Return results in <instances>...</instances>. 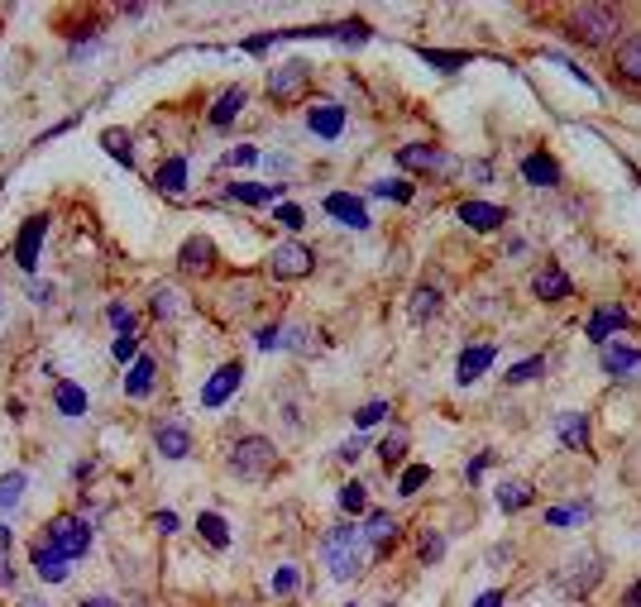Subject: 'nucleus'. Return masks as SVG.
<instances>
[{"label":"nucleus","instance_id":"obj_26","mask_svg":"<svg viewBox=\"0 0 641 607\" xmlns=\"http://www.w3.org/2000/svg\"><path fill=\"white\" fill-rule=\"evenodd\" d=\"M522 177H527L531 187H555V163L551 158H546V153H527V158H522Z\"/></svg>","mask_w":641,"mask_h":607},{"label":"nucleus","instance_id":"obj_34","mask_svg":"<svg viewBox=\"0 0 641 607\" xmlns=\"http://www.w3.org/2000/svg\"><path fill=\"white\" fill-rule=\"evenodd\" d=\"M24 483H29L24 474H0V512H10L24 498Z\"/></svg>","mask_w":641,"mask_h":607},{"label":"nucleus","instance_id":"obj_17","mask_svg":"<svg viewBox=\"0 0 641 607\" xmlns=\"http://www.w3.org/2000/svg\"><path fill=\"white\" fill-rule=\"evenodd\" d=\"M531 287H536V297H541V302H565V297L575 292V282L565 278V268H555V263L551 268H541Z\"/></svg>","mask_w":641,"mask_h":607},{"label":"nucleus","instance_id":"obj_31","mask_svg":"<svg viewBox=\"0 0 641 607\" xmlns=\"http://www.w3.org/2000/svg\"><path fill=\"white\" fill-rule=\"evenodd\" d=\"M364 507H369V493H364V483H359V478H350V483L340 488V512H345V517H359Z\"/></svg>","mask_w":641,"mask_h":607},{"label":"nucleus","instance_id":"obj_46","mask_svg":"<svg viewBox=\"0 0 641 607\" xmlns=\"http://www.w3.org/2000/svg\"><path fill=\"white\" fill-rule=\"evenodd\" d=\"M106 316H111V326L120 330V335H134V311H130V306H120V302H115L111 311H106Z\"/></svg>","mask_w":641,"mask_h":607},{"label":"nucleus","instance_id":"obj_22","mask_svg":"<svg viewBox=\"0 0 641 607\" xmlns=\"http://www.w3.org/2000/svg\"><path fill=\"white\" fill-rule=\"evenodd\" d=\"M211 259H216V249H211V239H206V235H192L182 249H177V263H182L187 273H206V268H211Z\"/></svg>","mask_w":641,"mask_h":607},{"label":"nucleus","instance_id":"obj_49","mask_svg":"<svg viewBox=\"0 0 641 607\" xmlns=\"http://www.w3.org/2000/svg\"><path fill=\"white\" fill-rule=\"evenodd\" d=\"M441 550H445L441 536H426V541H421V564H436L441 560Z\"/></svg>","mask_w":641,"mask_h":607},{"label":"nucleus","instance_id":"obj_25","mask_svg":"<svg viewBox=\"0 0 641 607\" xmlns=\"http://www.w3.org/2000/svg\"><path fill=\"white\" fill-rule=\"evenodd\" d=\"M613 63H618V72L627 77V82H641V34L622 39L618 53H613Z\"/></svg>","mask_w":641,"mask_h":607},{"label":"nucleus","instance_id":"obj_38","mask_svg":"<svg viewBox=\"0 0 641 607\" xmlns=\"http://www.w3.org/2000/svg\"><path fill=\"white\" fill-rule=\"evenodd\" d=\"M421 58L431 67H441V72H455V67L469 63V53H436V48H421Z\"/></svg>","mask_w":641,"mask_h":607},{"label":"nucleus","instance_id":"obj_28","mask_svg":"<svg viewBox=\"0 0 641 607\" xmlns=\"http://www.w3.org/2000/svg\"><path fill=\"white\" fill-rule=\"evenodd\" d=\"M53 402H58V412H63V416H82V412H87V392L77 388V383H67V378L53 388Z\"/></svg>","mask_w":641,"mask_h":607},{"label":"nucleus","instance_id":"obj_54","mask_svg":"<svg viewBox=\"0 0 641 607\" xmlns=\"http://www.w3.org/2000/svg\"><path fill=\"white\" fill-rule=\"evenodd\" d=\"M622 607H641V579L627 588V593H622Z\"/></svg>","mask_w":641,"mask_h":607},{"label":"nucleus","instance_id":"obj_2","mask_svg":"<svg viewBox=\"0 0 641 607\" xmlns=\"http://www.w3.org/2000/svg\"><path fill=\"white\" fill-rule=\"evenodd\" d=\"M321 560L331 564L335 579H354L364 564V526H335L321 541Z\"/></svg>","mask_w":641,"mask_h":607},{"label":"nucleus","instance_id":"obj_53","mask_svg":"<svg viewBox=\"0 0 641 607\" xmlns=\"http://www.w3.org/2000/svg\"><path fill=\"white\" fill-rule=\"evenodd\" d=\"M498 603H503V593H498V588H488V593L474 598V607H498Z\"/></svg>","mask_w":641,"mask_h":607},{"label":"nucleus","instance_id":"obj_33","mask_svg":"<svg viewBox=\"0 0 641 607\" xmlns=\"http://www.w3.org/2000/svg\"><path fill=\"white\" fill-rule=\"evenodd\" d=\"M527 502H531L527 483H503V488H498V507H503V512H522Z\"/></svg>","mask_w":641,"mask_h":607},{"label":"nucleus","instance_id":"obj_3","mask_svg":"<svg viewBox=\"0 0 641 607\" xmlns=\"http://www.w3.org/2000/svg\"><path fill=\"white\" fill-rule=\"evenodd\" d=\"M278 464H283V455H278V445L264 440V435H244V440H235V450H230V469L254 478V483H268V478L278 474Z\"/></svg>","mask_w":641,"mask_h":607},{"label":"nucleus","instance_id":"obj_37","mask_svg":"<svg viewBox=\"0 0 641 607\" xmlns=\"http://www.w3.org/2000/svg\"><path fill=\"white\" fill-rule=\"evenodd\" d=\"M101 144H106V153H111V158H120L125 168H134V153L125 149V130H106V134H101Z\"/></svg>","mask_w":641,"mask_h":607},{"label":"nucleus","instance_id":"obj_39","mask_svg":"<svg viewBox=\"0 0 641 607\" xmlns=\"http://www.w3.org/2000/svg\"><path fill=\"white\" fill-rule=\"evenodd\" d=\"M302 588V574L292 569V564H283V569H273V593H283V598H292Z\"/></svg>","mask_w":641,"mask_h":607},{"label":"nucleus","instance_id":"obj_32","mask_svg":"<svg viewBox=\"0 0 641 607\" xmlns=\"http://www.w3.org/2000/svg\"><path fill=\"white\" fill-rule=\"evenodd\" d=\"M278 192H283V187H254V182H235V187H230V196L244 201V206H264V201H273Z\"/></svg>","mask_w":641,"mask_h":607},{"label":"nucleus","instance_id":"obj_52","mask_svg":"<svg viewBox=\"0 0 641 607\" xmlns=\"http://www.w3.org/2000/svg\"><path fill=\"white\" fill-rule=\"evenodd\" d=\"M359 450H364V435H359V440H345V445H340V459H345V464H354V459H359Z\"/></svg>","mask_w":641,"mask_h":607},{"label":"nucleus","instance_id":"obj_47","mask_svg":"<svg viewBox=\"0 0 641 607\" xmlns=\"http://www.w3.org/2000/svg\"><path fill=\"white\" fill-rule=\"evenodd\" d=\"M278 225H283V230H302V225H307V216H302V206H278Z\"/></svg>","mask_w":641,"mask_h":607},{"label":"nucleus","instance_id":"obj_56","mask_svg":"<svg viewBox=\"0 0 641 607\" xmlns=\"http://www.w3.org/2000/svg\"><path fill=\"white\" fill-rule=\"evenodd\" d=\"M383 607H398V603H383Z\"/></svg>","mask_w":641,"mask_h":607},{"label":"nucleus","instance_id":"obj_13","mask_svg":"<svg viewBox=\"0 0 641 607\" xmlns=\"http://www.w3.org/2000/svg\"><path fill=\"white\" fill-rule=\"evenodd\" d=\"M627 326H632V316H627L622 306H598L594 316H589V340L613 345V330H627Z\"/></svg>","mask_w":641,"mask_h":607},{"label":"nucleus","instance_id":"obj_8","mask_svg":"<svg viewBox=\"0 0 641 607\" xmlns=\"http://www.w3.org/2000/svg\"><path fill=\"white\" fill-rule=\"evenodd\" d=\"M240 378H244V369L240 364H221V369L206 378V388H201V407H225L230 397H235V388H240Z\"/></svg>","mask_w":641,"mask_h":607},{"label":"nucleus","instance_id":"obj_40","mask_svg":"<svg viewBox=\"0 0 641 607\" xmlns=\"http://www.w3.org/2000/svg\"><path fill=\"white\" fill-rule=\"evenodd\" d=\"M378 455H383V464H398V459H407V431H393L383 445H378Z\"/></svg>","mask_w":641,"mask_h":607},{"label":"nucleus","instance_id":"obj_20","mask_svg":"<svg viewBox=\"0 0 641 607\" xmlns=\"http://www.w3.org/2000/svg\"><path fill=\"white\" fill-rule=\"evenodd\" d=\"M598 574H603V564L589 560V555H579V560H575V574H565V579H560V588H565L570 598H584V593L598 584Z\"/></svg>","mask_w":641,"mask_h":607},{"label":"nucleus","instance_id":"obj_44","mask_svg":"<svg viewBox=\"0 0 641 607\" xmlns=\"http://www.w3.org/2000/svg\"><path fill=\"white\" fill-rule=\"evenodd\" d=\"M374 196H388V201H412V187H407V182H393V177H383V182H374Z\"/></svg>","mask_w":641,"mask_h":607},{"label":"nucleus","instance_id":"obj_51","mask_svg":"<svg viewBox=\"0 0 641 607\" xmlns=\"http://www.w3.org/2000/svg\"><path fill=\"white\" fill-rule=\"evenodd\" d=\"M154 531L173 536V531H177V517H173V512H154Z\"/></svg>","mask_w":641,"mask_h":607},{"label":"nucleus","instance_id":"obj_50","mask_svg":"<svg viewBox=\"0 0 641 607\" xmlns=\"http://www.w3.org/2000/svg\"><path fill=\"white\" fill-rule=\"evenodd\" d=\"M230 163H235V168H249V163H259V149L240 144V149H230Z\"/></svg>","mask_w":641,"mask_h":607},{"label":"nucleus","instance_id":"obj_48","mask_svg":"<svg viewBox=\"0 0 641 607\" xmlns=\"http://www.w3.org/2000/svg\"><path fill=\"white\" fill-rule=\"evenodd\" d=\"M579 517H584V507H551V512H546L551 526H570V521H579Z\"/></svg>","mask_w":641,"mask_h":607},{"label":"nucleus","instance_id":"obj_35","mask_svg":"<svg viewBox=\"0 0 641 607\" xmlns=\"http://www.w3.org/2000/svg\"><path fill=\"white\" fill-rule=\"evenodd\" d=\"M177 311H182V292L168 287V282L154 287V316H177Z\"/></svg>","mask_w":641,"mask_h":607},{"label":"nucleus","instance_id":"obj_23","mask_svg":"<svg viewBox=\"0 0 641 607\" xmlns=\"http://www.w3.org/2000/svg\"><path fill=\"white\" fill-rule=\"evenodd\" d=\"M627 369H641V349L637 345H603V373H613V378H627Z\"/></svg>","mask_w":641,"mask_h":607},{"label":"nucleus","instance_id":"obj_5","mask_svg":"<svg viewBox=\"0 0 641 607\" xmlns=\"http://www.w3.org/2000/svg\"><path fill=\"white\" fill-rule=\"evenodd\" d=\"M311 268H316V254H311L307 244H297V239H288V244H278L273 249V259H268V273L278 282H297L307 278Z\"/></svg>","mask_w":641,"mask_h":607},{"label":"nucleus","instance_id":"obj_21","mask_svg":"<svg viewBox=\"0 0 641 607\" xmlns=\"http://www.w3.org/2000/svg\"><path fill=\"white\" fill-rule=\"evenodd\" d=\"M555 435H560L570 450H589V416L584 412H560L555 416Z\"/></svg>","mask_w":641,"mask_h":607},{"label":"nucleus","instance_id":"obj_15","mask_svg":"<svg viewBox=\"0 0 641 607\" xmlns=\"http://www.w3.org/2000/svg\"><path fill=\"white\" fill-rule=\"evenodd\" d=\"M460 220H465L469 230L488 235V230H498V225L508 220V211H503V206H493V201H465V206H460Z\"/></svg>","mask_w":641,"mask_h":607},{"label":"nucleus","instance_id":"obj_45","mask_svg":"<svg viewBox=\"0 0 641 607\" xmlns=\"http://www.w3.org/2000/svg\"><path fill=\"white\" fill-rule=\"evenodd\" d=\"M541 369H546V359H522V364H512L508 369V383H531Z\"/></svg>","mask_w":641,"mask_h":607},{"label":"nucleus","instance_id":"obj_36","mask_svg":"<svg viewBox=\"0 0 641 607\" xmlns=\"http://www.w3.org/2000/svg\"><path fill=\"white\" fill-rule=\"evenodd\" d=\"M10 526H0V588L15 584V555H10Z\"/></svg>","mask_w":641,"mask_h":607},{"label":"nucleus","instance_id":"obj_19","mask_svg":"<svg viewBox=\"0 0 641 607\" xmlns=\"http://www.w3.org/2000/svg\"><path fill=\"white\" fill-rule=\"evenodd\" d=\"M244 106H249V87H225L221 96H216V106H211V125H216V130H225V125H230Z\"/></svg>","mask_w":641,"mask_h":607},{"label":"nucleus","instance_id":"obj_9","mask_svg":"<svg viewBox=\"0 0 641 607\" xmlns=\"http://www.w3.org/2000/svg\"><path fill=\"white\" fill-rule=\"evenodd\" d=\"M44 230H48V216H29L24 220V230H20V239H15V263H20L24 273H34V263H39Z\"/></svg>","mask_w":641,"mask_h":607},{"label":"nucleus","instance_id":"obj_16","mask_svg":"<svg viewBox=\"0 0 641 607\" xmlns=\"http://www.w3.org/2000/svg\"><path fill=\"white\" fill-rule=\"evenodd\" d=\"M393 536H398V521L388 517V512H369V526H364V541L374 545L378 560H388L393 555Z\"/></svg>","mask_w":641,"mask_h":607},{"label":"nucleus","instance_id":"obj_11","mask_svg":"<svg viewBox=\"0 0 641 607\" xmlns=\"http://www.w3.org/2000/svg\"><path fill=\"white\" fill-rule=\"evenodd\" d=\"M326 216L340 220V225H350V230H364V225H369V206L350 192H331L326 196Z\"/></svg>","mask_w":641,"mask_h":607},{"label":"nucleus","instance_id":"obj_12","mask_svg":"<svg viewBox=\"0 0 641 607\" xmlns=\"http://www.w3.org/2000/svg\"><path fill=\"white\" fill-rule=\"evenodd\" d=\"M154 445L163 459H187L192 455V431H187L182 421H163L154 431Z\"/></svg>","mask_w":641,"mask_h":607},{"label":"nucleus","instance_id":"obj_30","mask_svg":"<svg viewBox=\"0 0 641 607\" xmlns=\"http://www.w3.org/2000/svg\"><path fill=\"white\" fill-rule=\"evenodd\" d=\"M197 531H201V541H211L216 550H225V545H230V531H225V517H221V512H201V517H197Z\"/></svg>","mask_w":641,"mask_h":607},{"label":"nucleus","instance_id":"obj_14","mask_svg":"<svg viewBox=\"0 0 641 607\" xmlns=\"http://www.w3.org/2000/svg\"><path fill=\"white\" fill-rule=\"evenodd\" d=\"M311 134H321V139H340L345 134V106H335V101H316L307 115Z\"/></svg>","mask_w":641,"mask_h":607},{"label":"nucleus","instance_id":"obj_41","mask_svg":"<svg viewBox=\"0 0 641 607\" xmlns=\"http://www.w3.org/2000/svg\"><path fill=\"white\" fill-rule=\"evenodd\" d=\"M383 416H388V402H364V407L354 412V426H359V431H369V426H378Z\"/></svg>","mask_w":641,"mask_h":607},{"label":"nucleus","instance_id":"obj_29","mask_svg":"<svg viewBox=\"0 0 641 607\" xmlns=\"http://www.w3.org/2000/svg\"><path fill=\"white\" fill-rule=\"evenodd\" d=\"M436 311H441V292H436V287H417L412 302H407V316H412V321H431Z\"/></svg>","mask_w":641,"mask_h":607},{"label":"nucleus","instance_id":"obj_27","mask_svg":"<svg viewBox=\"0 0 641 607\" xmlns=\"http://www.w3.org/2000/svg\"><path fill=\"white\" fill-rule=\"evenodd\" d=\"M488 364H493V345L465 349V354H460V373H455V378H460V383H474V378H479Z\"/></svg>","mask_w":641,"mask_h":607},{"label":"nucleus","instance_id":"obj_6","mask_svg":"<svg viewBox=\"0 0 641 607\" xmlns=\"http://www.w3.org/2000/svg\"><path fill=\"white\" fill-rule=\"evenodd\" d=\"M311 82V67L302 63V58H288V63L268 67V96L273 101H297L302 91H307Z\"/></svg>","mask_w":641,"mask_h":607},{"label":"nucleus","instance_id":"obj_24","mask_svg":"<svg viewBox=\"0 0 641 607\" xmlns=\"http://www.w3.org/2000/svg\"><path fill=\"white\" fill-rule=\"evenodd\" d=\"M158 192L163 196H182L187 192V158H168V163H163V168H158Z\"/></svg>","mask_w":641,"mask_h":607},{"label":"nucleus","instance_id":"obj_7","mask_svg":"<svg viewBox=\"0 0 641 607\" xmlns=\"http://www.w3.org/2000/svg\"><path fill=\"white\" fill-rule=\"evenodd\" d=\"M398 168L402 173H455V158L441 153L436 144H407V149H398Z\"/></svg>","mask_w":641,"mask_h":607},{"label":"nucleus","instance_id":"obj_42","mask_svg":"<svg viewBox=\"0 0 641 607\" xmlns=\"http://www.w3.org/2000/svg\"><path fill=\"white\" fill-rule=\"evenodd\" d=\"M426 478H431V469H426V464H412V469L398 478V493H402V498H412V493H417Z\"/></svg>","mask_w":641,"mask_h":607},{"label":"nucleus","instance_id":"obj_18","mask_svg":"<svg viewBox=\"0 0 641 607\" xmlns=\"http://www.w3.org/2000/svg\"><path fill=\"white\" fill-rule=\"evenodd\" d=\"M154 383H158V364L149 359V354H139V359L130 364V373H125V392L139 402V397H149V392H154Z\"/></svg>","mask_w":641,"mask_h":607},{"label":"nucleus","instance_id":"obj_1","mask_svg":"<svg viewBox=\"0 0 641 607\" xmlns=\"http://www.w3.org/2000/svg\"><path fill=\"white\" fill-rule=\"evenodd\" d=\"M565 29H570V39L575 44H613V34L622 29V15L613 5H570L565 10Z\"/></svg>","mask_w":641,"mask_h":607},{"label":"nucleus","instance_id":"obj_43","mask_svg":"<svg viewBox=\"0 0 641 607\" xmlns=\"http://www.w3.org/2000/svg\"><path fill=\"white\" fill-rule=\"evenodd\" d=\"M111 354L120 359V364H134V359H139V335H115Z\"/></svg>","mask_w":641,"mask_h":607},{"label":"nucleus","instance_id":"obj_4","mask_svg":"<svg viewBox=\"0 0 641 607\" xmlns=\"http://www.w3.org/2000/svg\"><path fill=\"white\" fill-rule=\"evenodd\" d=\"M44 541L58 550V555H67V560H82L91 550V526L82 517H53L48 521V531H44Z\"/></svg>","mask_w":641,"mask_h":607},{"label":"nucleus","instance_id":"obj_55","mask_svg":"<svg viewBox=\"0 0 641 607\" xmlns=\"http://www.w3.org/2000/svg\"><path fill=\"white\" fill-rule=\"evenodd\" d=\"M82 607H120L115 598H106V593H96V598H82Z\"/></svg>","mask_w":641,"mask_h":607},{"label":"nucleus","instance_id":"obj_10","mask_svg":"<svg viewBox=\"0 0 641 607\" xmlns=\"http://www.w3.org/2000/svg\"><path fill=\"white\" fill-rule=\"evenodd\" d=\"M29 564H34V574H39L44 584H67V574H72L67 555H58L48 541H39L34 550H29Z\"/></svg>","mask_w":641,"mask_h":607}]
</instances>
